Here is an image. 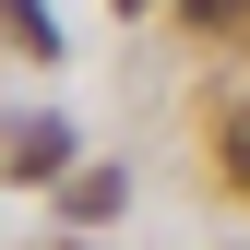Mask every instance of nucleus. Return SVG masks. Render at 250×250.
I'll use <instances>...</instances> for the list:
<instances>
[{
    "instance_id": "nucleus-1",
    "label": "nucleus",
    "mask_w": 250,
    "mask_h": 250,
    "mask_svg": "<svg viewBox=\"0 0 250 250\" xmlns=\"http://www.w3.org/2000/svg\"><path fill=\"white\" fill-rule=\"evenodd\" d=\"M72 167V119H12V179H60Z\"/></svg>"
},
{
    "instance_id": "nucleus-2",
    "label": "nucleus",
    "mask_w": 250,
    "mask_h": 250,
    "mask_svg": "<svg viewBox=\"0 0 250 250\" xmlns=\"http://www.w3.org/2000/svg\"><path fill=\"white\" fill-rule=\"evenodd\" d=\"M12 48H24V60H60V24H48V0H12Z\"/></svg>"
},
{
    "instance_id": "nucleus-3",
    "label": "nucleus",
    "mask_w": 250,
    "mask_h": 250,
    "mask_svg": "<svg viewBox=\"0 0 250 250\" xmlns=\"http://www.w3.org/2000/svg\"><path fill=\"white\" fill-rule=\"evenodd\" d=\"M238 12H250V0H179V24H191V36H227Z\"/></svg>"
},
{
    "instance_id": "nucleus-4",
    "label": "nucleus",
    "mask_w": 250,
    "mask_h": 250,
    "mask_svg": "<svg viewBox=\"0 0 250 250\" xmlns=\"http://www.w3.org/2000/svg\"><path fill=\"white\" fill-rule=\"evenodd\" d=\"M214 155H227V179H238V191H250V107L227 119V143H214Z\"/></svg>"
},
{
    "instance_id": "nucleus-5",
    "label": "nucleus",
    "mask_w": 250,
    "mask_h": 250,
    "mask_svg": "<svg viewBox=\"0 0 250 250\" xmlns=\"http://www.w3.org/2000/svg\"><path fill=\"white\" fill-rule=\"evenodd\" d=\"M119 12H143V0H119Z\"/></svg>"
}]
</instances>
